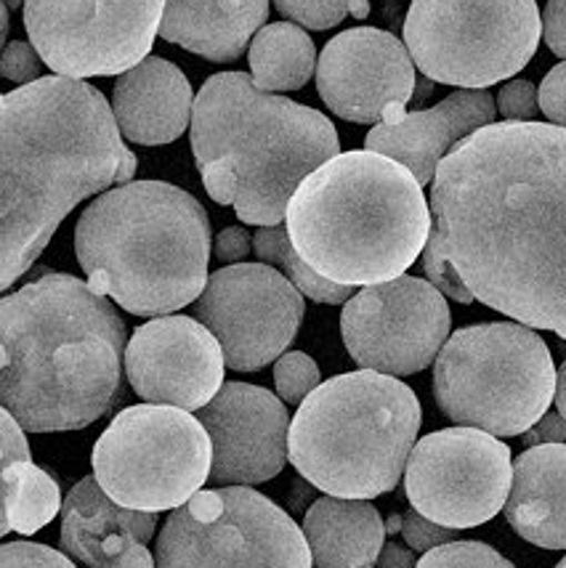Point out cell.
<instances>
[{"mask_svg": "<svg viewBox=\"0 0 566 568\" xmlns=\"http://www.w3.org/2000/svg\"><path fill=\"white\" fill-rule=\"evenodd\" d=\"M431 215L476 301L566 341V128H478L442 160Z\"/></svg>", "mask_w": 566, "mask_h": 568, "instance_id": "1", "label": "cell"}, {"mask_svg": "<svg viewBox=\"0 0 566 568\" xmlns=\"http://www.w3.org/2000/svg\"><path fill=\"white\" fill-rule=\"evenodd\" d=\"M137 154L112 104L85 80L40 78L0 101V287L49 247L72 207L112 184H131Z\"/></svg>", "mask_w": 566, "mask_h": 568, "instance_id": "2", "label": "cell"}, {"mask_svg": "<svg viewBox=\"0 0 566 568\" xmlns=\"http://www.w3.org/2000/svg\"><path fill=\"white\" fill-rule=\"evenodd\" d=\"M0 404L30 433L89 428L123 388L125 324L91 284L46 274L0 301Z\"/></svg>", "mask_w": 566, "mask_h": 568, "instance_id": "3", "label": "cell"}, {"mask_svg": "<svg viewBox=\"0 0 566 568\" xmlns=\"http://www.w3.org/2000/svg\"><path fill=\"white\" fill-rule=\"evenodd\" d=\"M322 112L266 93L245 72H219L194 99L192 152L205 192L251 226H280L299 186L338 158Z\"/></svg>", "mask_w": 566, "mask_h": 568, "instance_id": "4", "label": "cell"}, {"mask_svg": "<svg viewBox=\"0 0 566 568\" xmlns=\"http://www.w3.org/2000/svg\"><path fill=\"white\" fill-rule=\"evenodd\" d=\"M431 229L421 181L370 149L327 160L287 207V234L301 258L346 287L400 280L423 255Z\"/></svg>", "mask_w": 566, "mask_h": 568, "instance_id": "5", "label": "cell"}, {"mask_svg": "<svg viewBox=\"0 0 566 568\" xmlns=\"http://www.w3.org/2000/svg\"><path fill=\"white\" fill-rule=\"evenodd\" d=\"M75 253L99 295L128 314L165 316L198 301L211 280V221L184 189L131 181L80 213Z\"/></svg>", "mask_w": 566, "mask_h": 568, "instance_id": "6", "label": "cell"}, {"mask_svg": "<svg viewBox=\"0 0 566 568\" xmlns=\"http://www.w3.org/2000/svg\"><path fill=\"white\" fill-rule=\"evenodd\" d=\"M421 402L410 385L373 369L322 383L290 425V463L330 497L373 499L407 470Z\"/></svg>", "mask_w": 566, "mask_h": 568, "instance_id": "7", "label": "cell"}, {"mask_svg": "<svg viewBox=\"0 0 566 568\" xmlns=\"http://www.w3.org/2000/svg\"><path fill=\"white\" fill-rule=\"evenodd\" d=\"M554 356L527 324L489 322L449 335L434 362V396L449 420L524 436L556 398Z\"/></svg>", "mask_w": 566, "mask_h": 568, "instance_id": "8", "label": "cell"}, {"mask_svg": "<svg viewBox=\"0 0 566 568\" xmlns=\"http://www.w3.org/2000/svg\"><path fill=\"white\" fill-rule=\"evenodd\" d=\"M543 38L537 0H413L404 45L444 85L487 91L532 62Z\"/></svg>", "mask_w": 566, "mask_h": 568, "instance_id": "9", "label": "cell"}, {"mask_svg": "<svg viewBox=\"0 0 566 568\" xmlns=\"http://www.w3.org/2000/svg\"><path fill=\"white\" fill-rule=\"evenodd\" d=\"M213 444L200 417L163 404L120 412L93 446V476L114 503L131 510H176L202 491Z\"/></svg>", "mask_w": 566, "mask_h": 568, "instance_id": "10", "label": "cell"}, {"mask_svg": "<svg viewBox=\"0 0 566 568\" xmlns=\"http://www.w3.org/2000/svg\"><path fill=\"white\" fill-rule=\"evenodd\" d=\"M158 568H312L306 534L251 486L198 491L168 516Z\"/></svg>", "mask_w": 566, "mask_h": 568, "instance_id": "11", "label": "cell"}, {"mask_svg": "<svg viewBox=\"0 0 566 568\" xmlns=\"http://www.w3.org/2000/svg\"><path fill=\"white\" fill-rule=\"evenodd\" d=\"M168 0H24V27L62 78H110L150 57Z\"/></svg>", "mask_w": 566, "mask_h": 568, "instance_id": "12", "label": "cell"}, {"mask_svg": "<svg viewBox=\"0 0 566 568\" xmlns=\"http://www.w3.org/2000/svg\"><path fill=\"white\" fill-rule=\"evenodd\" d=\"M511 449L478 428H444L415 444L404 491L421 516L447 529H476L508 503Z\"/></svg>", "mask_w": 566, "mask_h": 568, "instance_id": "13", "label": "cell"}, {"mask_svg": "<svg viewBox=\"0 0 566 568\" xmlns=\"http://www.w3.org/2000/svg\"><path fill=\"white\" fill-rule=\"evenodd\" d=\"M447 297L428 280L400 276L370 284L346 303L341 333L362 369L404 377L436 362L449 341Z\"/></svg>", "mask_w": 566, "mask_h": 568, "instance_id": "14", "label": "cell"}, {"mask_svg": "<svg viewBox=\"0 0 566 568\" xmlns=\"http://www.w3.org/2000/svg\"><path fill=\"white\" fill-rule=\"evenodd\" d=\"M194 311L219 337L226 367L255 372L285 354L306 306L301 290L269 263H234L213 272Z\"/></svg>", "mask_w": 566, "mask_h": 568, "instance_id": "15", "label": "cell"}, {"mask_svg": "<svg viewBox=\"0 0 566 568\" xmlns=\"http://www.w3.org/2000/svg\"><path fill=\"white\" fill-rule=\"evenodd\" d=\"M415 62L400 38L375 27L335 36L320 53L316 91L341 120L396 123L415 97Z\"/></svg>", "mask_w": 566, "mask_h": 568, "instance_id": "16", "label": "cell"}, {"mask_svg": "<svg viewBox=\"0 0 566 568\" xmlns=\"http://www.w3.org/2000/svg\"><path fill=\"white\" fill-rule=\"evenodd\" d=\"M224 348L192 316H163L141 324L125 348V375L146 404L202 409L224 388Z\"/></svg>", "mask_w": 566, "mask_h": 568, "instance_id": "17", "label": "cell"}, {"mask_svg": "<svg viewBox=\"0 0 566 568\" xmlns=\"http://www.w3.org/2000/svg\"><path fill=\"white\" fill-rule=\"evenodd\" d=\"M198 417L213 444V481L259 486L285 468L293 420L272 390L251 383H224Z\"/></svg>", "mask_w": 566, "mask_h": 568, "instance_id": "18", "label": "cell"}, {"mask_svg": "<svg viewBox=\"0 0 566 568\" xmlns=\"http://www.w3.org/2000/svg\"><path fill=\"white\" fill-rule=\"evenodd\" d=\"M495 118L497 106L489 91L461 88L431 110L407 112L396 123H377L367 133L365 149L402 162L426 186L434 184L442 160L478 128L495 123Z\"/></svg>", "mask_w": 566, "mask_h": 568, "instance_id": "19", "label": "cell"}, {"mask_svg": "<svg viewBox=\"0 0 566 568\" xmlns=\"http://www.w3.org/2000/svg\"><path fill=\"white\" fill-rule=\"evenodd\" d=\"M112 112L123 139L141 146L171 144L192 123L194 99L186 74L163 57L123 72L112 91Z\"/></svg>", "mask_w": 566, "mask_h": 568, "instance_id": "20", "label": "cell"}, {"mask_svg": "<svg viewBox=\"0 0 566 568\" xmlns=\"http://www.w3.org/2000/svg\"><path fill=\"white\" fill-rule=\"evenodd\" d=\"M505 518L545 550H566V444L529 446L514 463Z\"/></svg>", "mask_w": 566, "mask_h": 568, "instance_id": "21", "label": "cell"}, {"mask_svg": "<svg viewBox=\"0 0 566 568\" xmlns=\"http://www.w3.org/2000/svg\"><path fill=\"white\" fill-rule=\"evenodd\" d=\"M269 19V0H168L160 38L208 62H234Z\"/></svg>", "mask_w": 566, "mask_h": 568, "instance_id": "22", "label": "cell"}, {"mask_svg": "<svg viewBox=\"0 0 566 568\" xmlns=\"http://www.w3.org/2000/svg\"><path fill=\"white\" fill-rule=\"evenodd\" d=\"M316 568L375 566L386 545V524L367 499L322 497L303 518Z\"/></svg>", "mask_w": 566, "mask_h": 568, "instance_id": "23", "label": "cell"}, {"mask_svg": "<svg viewBox=\"0 0 566 568\" xmlns=\"http://www.w3.org/2000/svg\"><path fill=\"white\" fill-rule=\"evenodd\" d=\"M158 529V513L131 510L118 505L101 489L97 476L83 478L70 489L62 510V547L72 560L83 558L85 547L107 534H131L139 542H150Z\"/></svg>", "mask_w": 566, "mask_h": 568, "instance_id": "24", "label": "cell"}, {"mask_svg": "<svg viewBox=\"0 0 566 568\" xmlns=\"http://www.w3.org/2000/svg\"><path fill=\"white\" fill-rule=\"evenodd\" d=\"M247 59H251V78L266 93L299 91L316 70L312 38L293 22H274L259 30Z\"/></svg>", "mask_w": 566, "mask_h": 568, "instance_id": "25", "label": "cell"}, {"mask_svg": "<svg viewBox=\"0 0 566 568\" xmlns=\"http://www.w3.org/2000/svg\"><path fill=\"white\" fill-rule=\"evenodd\" d=\"M62 510V491L36 463H17L3 468V524L0 534L30 537L49 526Z\"/></svg>", "mask_w": 566, "mask_h": 568, "instance_id": "26", "label": "cell"}, {"mask_svg": "<svg viewBox=\"0 0 566 568\" xmlns=\"http://www.w3.org/2000/svg\"><path fill=\"white\" fill-rule=\"evenodd\" d=\"M253 250L259 255L261 263H269V266H282V272L295 287L301 290L303 295L312 297L316 303H327V306H341V303H348L354 297V287H346V284H335L325 280L309 266L306 261L301 258L299 250L290 242L287 226H264L259 229L253 236Z\"/></svg>", "mask_w": 566, "mask_h": 568, "instance_id": "27", "label": "cell"}, {"mask_svg": "<svg viewBox=\"0 0 566 568\" xmlns=\"http://www.w3.org/2000/svg\"><path fill=\"white\" fill-rule=\"evenodd\" d=\"M80 564L89 568H158V560L150 556L146 542H139L131 534H107L85 547Z\"/></svg>", "mask_w": 566, "mask_h": 568, "instance_id": "28", "label": "cell"}, {"mask_svg": "<svg viewBox=\"0 0 566 568\" xmlns=\"http://www.w3.org/2000/svg\"><path fill=\"white\" fill-rule=\"evenodd\" d=\"M274 385H277V396L282 402L301 407L322 385V372L309 354L290 351V354H282L277 364H274Z\"/></svg>", "mask_w": 566, "mask_h": 568, "instance_id": "29", "label": "cell"}, {"mask_svg": "<svg viewBox=\"0 0 566 568\" xmlns=\"http://www.w3.org/2000/svg\"><path fill=\"white\" fill-rule=\"evenodd\" d=\"M415 568H516L484 542H449L423 552Z\"/></svg>", "mask_w": 566, "mask_h": 568, "instance_id": "30", "label": "cell"}, {"mask_svg": "<svg viewBox=\"0 0 566 568\" xmlns=\"http://www.w3.org/2000/svg\"><path fill=\"white\" fill-rule=\"evenodd\" d=\"M282 17L306 30H333L352 17L354 0H272Z\"/></svg>", "mask_w": 566, "mask_h": 568, "instance_id": "31", "label": "cell"}, {"mask_svg": "<svg viewBox=\"0 0 566 568\" xmlns=\"http://www.w3.org/2000/svg\"><path fill=\"white\" fill-rule=\"evenodd\" d=\"M423 272H426V280L434 284V287L439 290L444 297H453V301H457V303H474L476 301L474 293L466 287V282L461 280V274L455 272L453 263H449L447 255H444V250L439 245V236L434 234V229H431L426 250H423Z\"/></svg>", "mask_w": 566, "mask_h": 568, "instance_id": "32", "label": "cell"}, {"mask_svg": "<svg viewBox=\"0 0 566 568\" xmlns=\"http://www.w3.org/2000/svg\"><path fill=\"white\" fill-rule=\"evenodd\" d=\"M497 112L511 123H535L540 114V88L529 80H511L497 93Z\"/></svg>", "mask_w": 566, "mask_h": 568, "instance_id": "33", "label": "cell"}, {"mask_svg": "<svg viewBox=\"0 0 566 568\" xmlns=\"http://www.w3.org/2000/svg\"><path fill=\"white\" fill-rule=\"evenodd\" d=\"M0 568H78L62 552L38 542H6L0 547Z\"/></svg>", "mask_w": 566, "mask_h": 568, "instance_id": "34", "label": "cell"}, {"mask_svg": "<svg viewBox=\"0 0 566 568\" xmlns=\"http://www.w3.org/2000/svg\"><path fill=\"white\" fill-rule=\"evenodd\" d=\"M402 534H404V542L410 545V550L428 552V550H434V547L455 542V534L457 531L455 529H447V526L434 524V520H428L426 516H421V513H417L415 507H413V510L404 513Z\"/></svg>", "mask_w": 566, "mask_h": 568, "instance_id": "35", "label": "cell"}, {"mask_svg": "<svg viewBox=\"0 0 566 568\" xmlns=\"http://www.w3.org/2000/svg\"><path fill=\"white\" fill-rule=\"evenodd\" d=\"M43 64L46 62L40 59L36 45L24 43V40H13V43H6L3 59H0V72H3L6 80L30 85L36 83V80H40Z\"/></svg>", "mask_w": 566, "mask_h": 568, "instance_id": "36", "label": "cell"}, {"mask_svg": "<svg viewBox=\"0 0 566 568\" xmlns=\"http://www.w3.org/2000/svg\"><path fill=\"white\" fill-rule=\"evenodd\" d=\"M540 112L554 125L566 128V62L545 74L540 83Z\"/></svg>", "mask_w": 566, "mask_h": 568, "instance_id": "37", "label": "cell"}, {"mask_svg": "<svg viewBox=\"0 0 566 568\" xmlns=\"http://www.w3.org/2000/svg\"><path fill=\"white\" fill-rule=\"evenodd\" d=\"M0 457H3V468L17 463H30V446H27L24 428L6 409L0 412Z\"/></svg>", "mask_w": 566, "mask_h": 568, "instance_id": "38", "label": "cell"}, {"mask_svg": "<svg viewBox=\"0 0 566 568\" xmlns=\"http://www.w3.org/2000/svg\"><path fill=\"white\" fill-rule=\"evenodd\" d=\"M251 250H253V236L240 226L224 229V232L215 236V245H213L215 258L226 263V266H234V263L245 261L247 255H251Z\"/></svg>", "mask_w": 566, "mask_h": 568, "instance_id": "39", "label": "cell"}, {"mask_svg": "<svg viewBox=\"0 0 566 568\" xmlns=\"http://www.w3.org/2000/svg\"><path fill=\"white\" fill-rule=\"evenodd\" d=\"M543 36L548 49L566 62V0H548L543 13Z\"/></svg>", "mask_w": 566, "mask_h": 568, "instance_id": "40", "label": "cell"}, {"mask_svg": "<svg viewBox=\"0 0 566 568\" xmlns=\"http://www.w3.org/2000/svg\"><path fill=\"white\" fill-rule=\"evenodd\" d=\"M566 442V420L558 412H545L540 423H535L524 433V444L543 446V444H564Z\"/></svg>", "mask_w": 566, "mask_h": 568, "instance_id": "41", "label": "cell"}, {"mask_svg": "<svg viewBox=\"0 0 566 568\" xmlns=\"http://www.w3.org/2000/svg\"><path fill=\"white\" fill-rule=\"evenodd\" d=\"M417 560L413 556V550L407 547L396 545V542H386L383 545L381 556L375 560V568H415Z\"/></svg>", "mask_w": 566, "mask_h": 568, "instance_id": "42", "label": "cell"}, {"mask_svg": "<svg viewBox=\"0 0 566 568\" xmlns=\"http://www.w3.org/2000/svg\"><path fill=\"white\" fill-rule=\"evenodd\" d=\"M556 409H558V415L564 417L566 420V362L562 364V369H558V375H556Z\"/></svg>", "mask_w": 566, "mask_h": 568, "instance_id": "43", "label": "cell"}, {"mask_svg": "<svg viewBox=\"0 0 566 568\" xmlns=\"http://www.w3.org/2000/svg\"><path fill=\"white\" fill-rule=\"evenodd\" d=\"M9 36V6H0V40Z\"/></svg>", "mask_w": 566, "mask_h": 568, "instance_id": "44", "label": "cell"}, {"mask_svg": "<svg viewBox=\"0 0 566 568\" xmlns=\"http://www.w3.org/2000/svg\"><path fill=\"white\" fill-rule=\"evenodd\" d=\"M402 520H404V516H391L386 531H402Z\"/></svg>", "mask_w": 566, "mask_h": 568, "instance_id": "45", "label": "cell"}, {"mask_svg": "<svg viewBox=\"0 0 566 568\" xmlns=\"http://www.w3.org/2000/svg\"><path fill=\"white\" fill-rule=\"evenodd\" d=\"M19 6V0H9V9H17Z\"/></svg>", "mask_w": 566, "mask_h": 568, "instance_id": "46", "label": "cell"}, {"mask_svg": "<svg viewBox=\"0 0 566 568\" xmlns=\"http://www.w3.org/2000/svg\"><path fill=\"white\" fill-rule=\"evenodd\" d=\"M556 568H566V558H564V560H562V564H558Z\"/></svg>", "mask_w": 566, "mask_h": 568, "instance_id": "47", "label": "cell"}, {"mask_svg": "<svg viewBox=\"0 0 566 568\" xmlns=\"http://www.w3.org/2000/svg\"><path fill=\"white\" fill-rule=\"evenodd\" d=\"M367 568H375V566H367Z\"/></svg>", "mask_w": 566, "mask_h": 568, "instance_id": "48", "label": "cell"}]
</instances>
